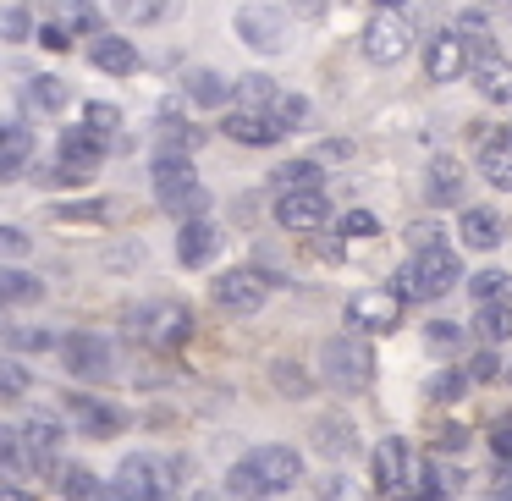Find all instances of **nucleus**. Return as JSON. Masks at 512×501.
<instances>
[{"label":"nucleus","mask_w":512,"mask_h":501,"mask_svg":"<svg viewBox=\"0 0 512 501\" xmlns=\"http://www.w3.org/2000/svg\"><path fill=\"white\" fill-rule=\"evenodd\" d=\"M303 474V457L292 446H254L248 457H237L232 474H226V490L237 501H270L281 490H292Z\"/></svg>","instance_id":"nucleus-1"},{"label":"nucleus","mask_w":512,"mask_h":501,"mask_svg":"<svg viewBox=\"0 0 512 501\" xmlns=\"http://www.w3.org/2000/svg\"><path fill=\"white\" fill-rule=\"evenodd\" d=\"M149 182H155V199L166 215L177 221H193V215L210 210V193H204L199 171H193V155L188 149H155V166H149Z\"/></svg>","instance_id":"nucleus-2"},{"label":"nucleus","mask_w":512,"mask_h":501,"mask_svg":"<svg viewBox=\"0 0 512 501\" xmlns=\"http://www.w3.org/2000/svg\"><path fill=\"white\" fill-rule=\"evenodd\" d=\"M457 276H463V265H457L452 248H446L441 237H424L419 254L391 276V292H397L402 303L408 298H446V292L457 287Z\"/></svg>","instance_id":"nucleus-3"},{"label":"nucleus","mask_w":512,"mask_h":501,"mask_svg":"<svg viewBox=\"0 0 512 501\" xmlns=\"http://www.w3.org/2000/svg\"><path fill=\"white\" fill-rule=\"evenodd\" d=\"M320 375H325V386H336L342 397L369 391V380H375V347L364 342V331L331 336V342L320 347Z\"/></svg>","instance_id":"nucleus-4"},{"label":"nucleus","mask_w":512,"mask_h":501,"mask_svg":"<svg viewBox=\"0 0 512 501\" xmlns=\"http://www.w3.org/2000/svg\"><path fill=\"white\" fill-rule=\"evenodd\" d=\"M193 331V314L182 309L177 298H155V303H138L127 309V336L144 347H182Z\"/></svg>","instance_id":"nucleus-5"},{"label":"nucleus","mask_w":512,"mask_h":501,"mask_svg":"<svg viewBox=\"0 0 512 501\" xmlns=\"http://www.w3.org/2000/svg\"><path fill=\"white\" fill-rule=\"evenodd\" d=\"M358 50H364L369 67H397L413 50V23L402 17V6H375V17L358 34Z\"/></svg>","instance_id":"nucleus-6"},{"label":"nucleus","mask_w":512,"mask_h":501,"mask_svg":"<svg viewBox=\"0 0 512 501\" xmlns=\"http://www.w3.org/2000/svg\"><path fill=\"white\" fill-rule=\"evenodd\" d=\"M171 485H177V474H166V463L149 452H127L116 468V496L122 501H171Z\"/></svg>","instance_id":"nucleus-7"},{"label":"nucleus","mask_w":512,"mask_h":501,"mask_svg":"<svg viewBox=\"0 0 512 501\" xmlns=\"http://www.w3.org/2000/svg\"><path fill=\"white\" fill-rule=\"evenodd\" d=\"M232 28H237V39H243L248 50H259V56H281V50L292 45V23H287V12H276V6H237Z\"/></svg>","instance_id":"nucleus-8"},{"label":"nucleus","mask_w":512,"mask_h":501,"mask_svg":"<svg viewBox=\"0 0 512 501\" xmlns=\"http://www.w3.org/2000/svg\"><path fill=\"white\" fill-rule=\"evenodd\" d=\"M270 287H276V281H270L265 270H248V265H237V270H221V276H215L210 298L221 303L226 314H254V309H265Z\"/></svg>","instance_id":"nucleus-9"},{"label":"nucleus","mask_w":512,"mask_h":501,"mask_svg":"<svg viewBox=\"0 0 512 501\" xmlns=\"http://www.w3.org/2000/svg\"><path fill=\"white\" fill-rule=\"evenodd\" d=\"M105 149H111V138L94 133L89 122L67 127V133H61V144H56V155H61V177H72V182L94 177V171L105 166Z\"/></svg>","instance_id":"nucleus-10"},{"label":"nucleus","mask_w":512,"mask_h":501,"mask_svg":"<svg viewBox=\"0 0 512 501\" xmlns=\"http://www.w3.org/2000/svg\"><path fill=\"white\" fill-rule=\"evenodd\" d=\"M347 325L364 336H391L402 325V298L391 287L386 292H353L347 298Z\"/></svg>","instance_id":"nucleus-11"},{"label":"nucleus","mask_w":512,"mask_h":501,"mask_svg":"<svg viewBox=\"0 0 512 501\" xmlns=\"http://www.w3.org/2000/svg\"><path fill=\"white\" fill-rule=\"evenodd\" d=\"M61 364H67V375H78V380H105L111 364H116V353H111L105 336L72 331V336H61Z\"/></svg>","instance_id":"nucleus-12"},{"label":"nucleus","mask_w":512,"mask_h":501,"mask_svg":"<svg viewBox=\"0 0 512 501\" xmlns=\"http://www.w3.org/2000/svg\"><path fill=\"white\" fill-rule=\"evenodd\" d=\"M221 133L232 138V144H248V149H270L287 138V122L270 111H248V105H232V111L221 116Z\"/></svg>","instance_id":"nucleus-13"},{"label":"nucleus","mask_w":512,"mask_h":501,"mask_svg":"<svg viewBox=\"0 0 512 501\" xmlns=\"http://www.w3.org/2000/svg\"><path fill=\"white\" fill-rule=\"evenodd\" d=\"M468 67H474V56H468L457 28H441V34L424 39V78L430 83H452V78H463Z\"/></svg>","instance_id":"nucleus-14"},{"label":"nucleus","mask_w":512,"mask_h":501,"mask_svg":"<svg viewBox=\"0 0 512 501\" xmlns=\"http://www.w3.org/2000/svg\"><path fill=\"white\" fill-rule=\"evenodd\" d=\"M276 221L287 232H320L331 221V199H325V188H292L276 199Z\"/></svg>","instance_id":"nucleus-15"},{"label":"nucleus","mask_w":512,"mask_h":501,"mask_svg":"<svg viewBox=\"0 0 512 501\" xmlns=\"http://www.w3.org/2000/svg\"><path fill=\"white\" fill-rule=\"evenodd\" d=\"M67 413H72V424H78L89 441H111V435L127 424L122 408H111V402L89 397V391H72V397H67Z\"/></svg>","instance_id":"nucleus-16"},{"label":"nucleus","mask_w":512,"mask_h":501,"mask_svg":"<svg viewBox=\"0 0 512 501\" xmlns=\"http://www.w3.org/2000/svg\"><path fill=\"white\" fill-rule=\"evenodd\" d=\"M215 254H221V226H215L210 215H193V221H182V232H177V259H182V270H204Z\"/></svg>","instance_id":"nucleus-17"},{"label":"nucleus","mask_w":512,"mask_h":501,"mask_svg":"<svg viewBox=\"0 0 512 501\" xmlns=\"http://www.w3.org/2000/svg\"><path fill=\"white\" fill-rule=\"evenodd\" d=\"M413 474V452L402 435H386V441L375 446V457H369V485L375 490H402Z\"/></svg>","instance_id":"nucleus-18"},{"label":"nucleus","mask_w":512,"mask_h":501,"mask_svg":"<svg viewBox=\"0 0 512 501\" xmlns=\"http://www.w3.org/2000/svg\"><path fill=\"white\" fill-rule=\"evenodd\" d=\"M17 430H23L28 468H56V474H61V424L50 419V413H34V419L17 424Z\"/></svg>","instance_id":"nucleus-19"},{"label":"nucleus","mask_w":512,"mask_h":501,"mask_svg":"<svg viewBox=\"0 0 512 501\" xmlns=\"http://www.w3.org/2000/svg\"><path fill=\"white\" fill-rule=\"evenodd\" d=\"M468 78H474L479 100H490V105H512V61L501 56V50H485V56H474Z\"/></svg>","instance_id":"nucleus-20"},{"label":"nucleus","mask_w":512,"mask_h":501,"mask_svg":"<svg viewBox=\"0 0 512 501\" xmlns=\"http://www.w3.org/2000/svg\"><path fill=\"white\" fill-rule=\"evenodd\" d=\"M89 61H94V72H105V78H133L138 72V45L127 34H94Z\"/></svg>","instance_id":"nucleus-21"},{"label":"nucleus","mask_w":512,"mask_h":501,"mask_svg":"<svg viewBox=\"0 0 512 501\" xmlns=\"http://www.w3.org/2000/svg\"><path fill=\"white\" fill-rule=\"evenodd\" d=\"M457 237H463L474 254H490V248H501V237H507V221H501L496 210H485V204H468V210L457 215Z\"/></svg>","instance_id":"nucleus-22"},{"label":"nucleus","mask_w":512,"mask_h":501,"mask_svg":"<svg viewBox=\"0 0 512 501\" xmlns=\"http://www.w3.org/2000/svg\"><path fill=\"white\" fill-rule=\"evenodd\" d=\"M314 452L331 457V463H347V457L358 452V430H353V419H336V413H325V419L314 424Z\"/></svg>","instance_id":"nucleus-23"},{"label":"nucleus","mask_w":512,"mask_h":501,"mask_svg":"<svg viewBox=\"0 0 512 501\" xmlns=\"http://www.w3.org/2000/svg\"><path fill=\"white\" fill-rule=\"evenodd\" d=\"M424 171H430V204L435 210H457V204H463V166H457L452 155H435Z\"/></svg>","instance_id":"nucleus-24"},{"label":"nucleus","mask_w":512,"mask_h":501,"mask_svg":"<svg viewBox=\"0 0 512 501\" xmlns=\"http://www.w3.org/2000/svg\"><path fill=\"white\" fill-rule=\"evenodd\" d=\"M56 485H61V496H67V501H122V496H116V485H100L94 468H83V463H61Z\"/></svg>","instance_id":"nucleus-25"},{"label":"nucleus","mask_w":512,"mask_h":501,"mask_svg":"<svg viewBox=\"0 0 512 501\" xmlns=\"http://www.w3.org/2000/svg\"><path fill=\"white\" fill-rule=\"evenodd\" d=\"M28 160H34V133L17 122H0V182H12Z\"/></svg>","instance_id":"nucleus-26"},{"label":"nucleus","mask_w":512,"mask_h":501,"mask_svg":"<svg viewBox=\"0 0 512 501\" xmlns=\"http://www.w3.org/2000/svg\"><path fill=\"white\" fill-rule=\"evenodd\" d=\"M281 94H287V89H281L276 78H265V72H248L243 83H232V100L237 105H248V111H270V116H276ZM287 133H292V127H287Z\"/></svg>","instance_id":"nucleus-27"},{"label":"nucleus","mask_w":512,"mask_h":501,"mask_svg":"<svg viewBox=\"0 0 512 501\" xmlns=\"http://www.w3.org/2000/svg\"><path fill=\"white\" fill-rule=\"evenodd\" d=\"M479 177L490 182L496 193H512V138H490L485 149H479Z\"/></svg>","instance_id":"nucleus-28"},{"label":"nucleus","mask_w":512,"mask_h":501,"mask_svg":"<svg viewBox=\"0 0 512 501\" xmlns=\"http://www.w3.org/2000/svg\"><path fill=\"white\" fill-rule=\"evenodd\" d=\"M182 94H188V105H226L232 100V83L221 78V72H210V67H193L188 78H182Z\"/></svg>","instance_id":"nucleus-29"},{"label":"nucleus","mask_w":512,"mask_h":501,"mask_svg":"<svg viewBox=\"0 0 512 501\" xmlns=\"http://www.w3.org/2000/svg\"><path fill=\"white\" fill-rule=\"evenodd\" d=\"M67 100H72V89L61 78H50V72H34V78L23 83V105H34L39 116H56Z\"/></svg>","instance_id":"nucleus-30"},{"label":"nucleus","mask_w":512,"mask_h":501,"mask_svg":"<svg viewBox=\"0 0 512 501\" xmlns=\"http://www.w3.org/2000/svg\"><path fill=\"white\" fill-rule=\"evenodd\" d=\"M314 496H320V501H375V485H358L353 474L331 468V474L314 479Z\"/></svg>","instance_id":"nucleus-31"},{"label":"nucleus","mask_w":512,"mask_h":501,"mask_svg":"<svg viewBox=\"0 0 512 501\" xmlns=\"http://www.w3.org/2000/svg\"><path fill=\"white\" fill-rule=\"evenodd\" d=\"M39 298H45L39 276H28V270H12V265H0V309H6V303H39Z\"/></svg>","instance_id":"nucleus-32"},{"label":"nucleus","mask_w":512,"mask_h":501,"mask_svg":"<svg viewBox=\"0 0 512 501\" xmlns=\"http://www.w3.org/2000/svg\"><path fill=\"white\" fill-rule=\"evenodd\" d=\"M56 23L67 28V34H100V6H94V0H61L56 6Z\"/></svg>","instance_id":"nucleus-33"},{"label":"nucleus","mask_w":512,"mask_h":501,"mask_svg":"<svg viewBox=\"0 0 512 501\" xmlns=\"http://www.w3.org/2000/svg\"><path fill=\"white\" fill-rule=\"evenodd\" d=\"M171 6H177V0H116V23L149 28V23H160V17H171Z\"/></svg>","instance_id":"nucleus-34"},{"label":"nucleus","mask_w":512,"mask_h":501,"mask_svg":"<svg viewBox=\"0 0 512 501\" xmlns=\"http://www.w3.org/2000/svg\"><path fill=\"white\" fill-rule=\"evenodd\" d=\"M474 331H479V342H507L512 336V303H479Z\"/></svg>","instance_id":"nucleus-35"},{"label":"nucleus","mask_w":512,"mask_h":501,"mask_svg":"<svg viewBox=\"0 0 512 501\" xmlns=\"http://www.w3.org/2000/svg\"><path fill=\"white\" fill-rule=\"evenodd\" d=\"M320 160H292V166H276V177H270V188L276 193H292V188H320Z\"/></svg>","instance_id":"nucleus-36"},{"label":"nucleus","mask_w":512,"mask_h":501,"mask_svg":"<svg viewBox=\"0 0 512 501\" xmlns=\"http://www.w3.org/2000/svg\"><path fill=\"white\" fill-rule=\"evenodd\" d=\"M468 298L474 303H512V276L507 270H479V276L468 281Z\"/></svg>","instance_id":"nucleus-37"},{"label":"nucleus","mask_w":512,"mask_h":501,"mask_svg":"<svg viewBox=\"0 0 512 501\" xmlns=\"http://www.w3.org/2000/svg\"><path fill=\"white\" fill-rule=\"evenodd\" d=\"M457 468H446V463H424V479H419V496L424 501H446V496H457Z\"/></svg>","instance_id":"nucleus-38"},{"label":"nucleus","mask_w":512,"mask_h":501,"mask_svg":"<svg viewBox=\"0 0 512 501\" xmlns=\"http://www.w3.org/2000/svg\"><path fill=\"white\" fill-rule=\"evenodd\" d=\"M463 342H468V331H463V325H452V320L424 325V347H430V353H441V358H452Z\"/></svg>","instance_id":"nucleus-39"},{"label":"nucleus","mask_w":512,"mask_h":501,"mask_svg":"<svg viewBox=\"0 0 512 501\" xmlns=\"http://www.w3.org/2000/svg\"><path fill=\"white\" fill-rule=\"evenodd\" d=\"M452 28L463 34V45L474 50V56H485V50H496V39H490V23H485V12H463Z\"/></svg>","instance_id":"nucleus-40"},{"label":"nucleus","mask_w":512,"mask_h":501,"mask_svg":"<svg viewBox=\"0 0 512 501\" xmlns=\"http://www.w3.org/2000/svg\"><path fill=\"white\" fill-rule=\"evenodd\" d=\"M160 144H166V149H188V155H193V149H199V127H188L177 111H166V116H160Z\"/></svg>","instance_id":"nucleus-41"},{"label":"nucleus","mask_w":512,"mask_h":501,"mask_svg":"<svg viewBox=\"0 0 512 501\" xmlns=\"http://www.w3.org/2000/svg\"><path fill=\"white\" fill-rule=\"evenodd\" d=\"M23 463H28V452H23V430H17V424H0V479L17 474Z\"/></svg>","instance_id":"nucleus-42"},{"label":"nucleus","mask_w":512,"mask_h":501,"mask_svg":"<svg viewBox=\"0 0 512 501\" xmlns=\"http://www.w3.org/2000/svg\"><path fill=\"white\" fill-rule=\"evenodd\" d=\"M28 369L17 364V358H0V402H17V397H28Z\"/></svg>","instance_id":"nucleus-43"},{"label":"nucleus","mask_w":512,"mask_h":501,"mask_svg":"<svg viewBox=\"0 0 512 501\" xmlns=\"http://www.w3.org/2000/svg\"><path fill=\"white\" fill-rule=\"evenodd\" d=\"M468 386H474V380H468V369H441V375H435V380H430V386H424V391H430L435 402H457V397H463Z\"/></svg>","instance_id":"nucleus-44"},{"label":"nucleus","mask_w":512,"mask_h":501,"mask_svg":"<svg viewBox=\"0 0 512 501\" xmlns=\"http://www.w3.org/2000/svg\"><path fill=\"white\" fill-rule=\"evenodd\" d=\"M28 34H34V17H28V6H6V12H0V39L23 45Z\"/></svg>","instance_id":"nucleus-45"},{"label":"nucleus","mask_w":512,"mask_h":501,"mask_svg":"<svg viewBox=\"0 0 512 501\" xmlns=\"http://www.w3.org/2000/svg\"><path fill=\"white\" fill-rule=\"evenodd\" d=\"M83 122H89L94 133L111 138L116 127H122V111H116V105H105V100H89V105H83Z\"/></svg>","instance_id":"nucleus-46"},{"label":"nucleus","mask_w":512,"mask_h":501,"mask_svg":"<svg viewBox=\"0 0 512 501\" xmlns=\"http://www.w3.org/2000/svg\"><path fill=\"white\" fill-rule=\"evenodd\" d=\"M105 210H111L105 199H89V204H61L56 221H61V226H72V221H105Z\"/></svg>","instance_id":"nucleus-47"},{"label":"nucleus","mask_w":512,"mask_h":501,"mask_svg":"<svg viewBox=\"0 0 512 501\" xmlns=\"http://www.w3.org/2000/svg\"><path fill=\"white\" fill-rule=\"evenodd\" d=\"M490 452L507 463L512 457V413H501V419H490Z\"/></svg>","instance_id":"nucleus-48"},{"label":"nucleus","mask_w":512,"mask_h":501,"mask_svg":"<svg viewBox=\"0 0 512 501\" xmlns=\"http://www.w3.org/2000/svg\"><path fill=\"white\" fill-rule=\"evenodd\" d=\"M276 386L287 391V397H309V375H303L298 364H276Z\"/></svg>","instance_id":"nucleus-49"},{"label":"nucleus","mask_w":512,"mask_h":501,"mask_svg":"<svg viewBox=\"0 0 512 501\" xmlns=\"http://www.w3.org/2000/svg\"><path fill=\"white\" fill-rule=\"evenodd\" d=\"M342 232L347 237H380V221L369 210H353V215H342Z\"/></svg>","instance_id":"nucleus-50"},{"label":"nucleus","mask_w":512,"mask_h":501,"mask_svg":"<svg viewBox=\"0 0 512 501\" xmlns=\"http://www.w3.org/2000/svg\"><path fill=\"white\" fill-rule=\"evenodd\" d=\"M17 254H28V237L17 232V226H0V265H6V259H17Z\"/></svg>","instance_id":"nucleus-51"},{"label":"nucleus","mask_w":512,"mask_h":501,"mask_svg":"<svg viewBox=\"0 0 512 501\" xmlns=\"http://www.w3.org/2000/svg\"><path fill=\"white\" fill-rule=\"evenodd\" d=\"M39 45H45V50H72V34L56 23V17H50V23L39 28Z\"/></svg>","instance_id":"nucleus-52"},{"label":"nucleus","mask_w":512,"mask_h":501,"mask_svg":"<svg viewBox=\"0 0 512 501\" xmlns=\"http://www.w3.org/2000/svg\"><path fill=\"white\" fill-rule=\"evenodd\" d=\"M490 375H496V358H490V353H479L474 364H468V380H490Z\"/></svg>","instance_id":"nucleus-53"},{"label":"nucleus","mask_w":512,"mask_h":501,"mask_svg":"<svg viewBox=\"0 0 512 501\" xmlns=\"http://www.w3.org/2000/svg\"><path fill=\"white\" fill-rule=\"evenodd\" d=\"M12 342H17V347H28V353H34V347H50V336H45V331H17Z\"/></svg>","instance_id":"nucleus-54"},{"label":"nucleus","mask_w":512,"mask_h":501,"mask_svg":"<svg viewBox=\"0 0 512 501\" xmlns=\"http://www.w3.org/2000/svg\"><path fill=\"white\" fill-rule=\"evenodd\" d=\"M292 6H298V12H303V17H320V12H325V6H331V0H292Z\"/></svg>","instance_id":"nucleus-55"},{"label":"nucleus","mask_w":512,"mask_h":501,"mask_svg":"<svg viewBox=\"0 0 512 501\" xmlns=\"http://www.w3.org/2000/svg\"><path fill=\"white\" fill-rule=\"evenodd\" d=\"M0 501H39V496H34V490H12V485H6V490H0Z\"/></svg>","instance_id":"nucleus-56"},{"label":"nucleus","mask_w":512,"mask_h":501,"mask_svg":"<svg viewBox=\"0 0 512 501\" xmlns=\"http://www.w3.org/2000/svg\"><path fill=\"white\" fill-rule=\"evenodd\" d=\"M485 501H512V485H496V490H490Z\"/></svg>","instance_id":"nucleus-57"},{"label":"nucleus","mask_w":512,"mask_h":501,"mask_svg":"<svg viewBox=\"0 0 512 501\" xmlns=\"http://www.w3.org/2000/svg\"><path fill=\"white\" fill-rule=\"evenodd\" d=\"M490 6H501V12H512V0H490Z\"/></svg>","instance_id":"nucleus-58"},{"label":"nucleus","mask_w":512,"mask_h":501,"mask_svg":"<svg viewBox=\"0 0 512 501\" xmlns=\"http://www.w3.org/2000/svg\"><path fill=\"white\" fill-rule=\"evenodd\" d=\"M193 501H221V496H204V490H199V496H193Z\"/></svg>","instance_id":"nucleus-59"},{"label":"nucleus","mask_w":512,"mask_h":501,"mask_svg":"<svg viewBox=\"0 0 512 501\" xmlns=\"http://www.w3.org/2000/svg\"><path fill=\"white\" fill-rule=\"evenodd\" d=\"M375 6H402V0H375Z\"/></svg>","instance_id":"nucleus-60"},{"label":"nucleus","mask_w":512,"mask_h":501,"mask_svg":"<svg viewBox=\"0 0 512 501\" xmlns=\"http://www.w3.org/2000/svg\"><path fill=\"white\" fill-rule=\"evenodd\" d=\"M507 138H512V122H507Z\"/></svg>","instance_id":"nucleus-61"},{"label":"nucleus","mask_w":512,"mask_h":501,"mask_svg":"<svg viewBox=\"0 0 512 501\" xmlns=\"http://www.w3.org/2000/svg\"><path fill=\"white\" fill-rule=\"evenodd\" d=\"M507 380H512V369H507Z\"/></svg>","instance_id":"nucleus-62"},{"label":"nucleus","mask_w":512,"mask_h":501,"mask_svg":"<svg viewBox=\"0 0 512 501\" xmlns=\"http://www.w3.org/2000/svg\"><path fill=\"white\" fill-rule=\"evenodd\" d=\"M419 501H424V496H419Z\"/></svg>","instance_id":"nucleus-63"}]
</instances>
